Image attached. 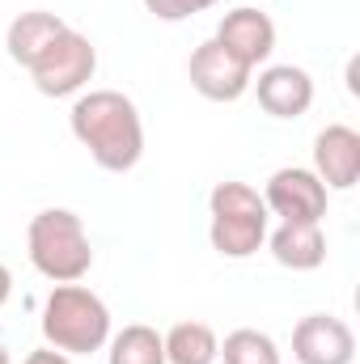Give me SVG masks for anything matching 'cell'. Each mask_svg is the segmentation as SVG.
Segmentation results:
<instances>
[{
	"mask_svg": "<svg viewBox=\"0 0 360 364\" xmlns=\"http://www.w3.org/2000/svg\"><path fill=\"white\" fill-rule=\"evenodd\" d=\"M0 364H9V348L4 343H0Z\"/></svg>",
	"mask_w": 360,
	"mask_h": 364,
	"instance_id": "cell-20",
	"label": "cell"
},
{
	"mask_svg": "<svg viewBox=\"0 0 360 364\" xmlns=\"http://www.w3.org/2000/svg\"><path fill=\"white\" fill-rule=\"evenodd\" d=\"M314 174L322 186L335 191H352L360 178V136L344 123H331L327 132H318L314 140Z\"/></svg>",
	"mask_w": 360,
	"mask_h": 364,
	"instance_id": "cell-10",
	"label": "cell"
},
{
	"mask_svg": "<svg viewBox=\"0 0 360 364\" xmlns=\"http://www.w3.org/2000/svg\"><path fill=\"white\" fill-rule=\"evenodd\" d=\"M110 364H166V343L153 326H123L110 339Z\"/></svg>",
	"mask_w": 360,
	"mask_h": 364,
	"instance_id": "cell-15",
	"label": "cell"
},
{
	"mask_svg": "<svg viewBox=\"0 0 360 364\" xmlns=\"http://www.w3.org/2000/svg\"><path fill=\"white\" fill-rule=\"evenodd\" d=\"M73 136L90 149V157L110 170V174H123L140 161L144 153V123H140V110L127 93L119 90H90L77 97L73 106Z\"/></svg>",
	"mask_w": 360,
	"mask_h": 364,
	"instance_id": "cell-1",
	"label": "cell"
},
{
	"mask_svg": "<svg viewBox=\"0 0 360 364\" xmlns=\"http://www.w3.org/2000/svg\"><path fill=\"white\" fill-rule=\"evenodd\" d=\"M9 288H13V279H9V267L0 263V305L9 301Z\"/></svg>",
	"mask_w": 360,
	"mask_h": 364,
	"instance_id": "cell-19",
	"label": "cell"
},
{
	"mask_svg": "<svg viewBox=\"0 0 360 364\" xmlns=\"http://www.w3.org/2000/svg\"><path fill=\"white\" fill-rule=\"evenodd\" d=\"M216 356H221L225 364H280L275 343H271L263 331H250V326L225 335V343L216 348Z\"/></svg>",
	"mask_w": 360,
	"mask_h": 364,
	"instance_id": "cell-16",
	"label": "cell"
},
{
	"mask_svg": "<svg viewBox=\"0 0 360 364\" xmlns=\"http://www.w3.org/2000/svg\"><path fill=\"white\" fill-rule=\"evenodd\" d=\"M271 255L280 267H292V272H314L322 267L327 259V237L318 225H305V220H284L275 233H271Z\"/></svg>",
	"mask_w": 360,
	"mask_h": 364,
	"instance_id": "cell-13",
	"label": "cell"
},
{
	"mask_svg": "<svg viewBox=\"0 0 360 364\" xmlns=\"http://www.w3.org/2000/svg\"><path fill=\"white\" fill-rule=\"evenodd\" d=\"M186 73H191V85L203 93V97H212V102H238L242 93L250 90V73H255V68H246V64H242L238 55H229L216 38H208V43H199V47L191 51Z\"/></svg>",
	"mask_w": 360,
	"mask_h": 364,
	"instance_id": "cell-6",
	"label": "cell"
},
{
	"mask_svg": "<svg viewBox=\"0 0 360 364\" xmlns=\"http://www.w3.org/2000/svg\"><path fill=\"white\" fill-rule=\"evenodd\" d=\"M26 246H30V263L47 275V279H55V284H77L93 267V250H90V237H85V225L68 208L38 212L30 220Z\"/></svg>",
	"mask_w": 360,
	"mask_h": 364,
	"instance_id": "cell-3",
	"label": "cell"
},
{
	"mask_svg": "<svg viewBox=\"0 0 360 364\" xmlns=\"http://www.w3.org/2000/svg\"><path fill=\"white\" fill-rule=\"evenodd\" d=\"M166 343V364H212L216 360V331L208 322H179L170 326Z\"/></svg>",
	"mask_w": 360,
	"mask_h": 364,
	"instance_id": "cell-14",
	"label": "cell"
},
{
	"mask_svg": "<svg viewBox=\"0 0 360 364\" xmlns=\"http://www.w3.org/2000/svg\"><path fill=\"white\" fill-rule=\"evenodd\" d=\"M292 356L301 364H352L356 356V335L344 318L331 314H309L292 331Z\"/></svg>",
	"mask_w": 360,
	"mask_h": 364,
	"instance_id": "cell-8",
	"label": "cell"
},
{
	"mask_svg": "<svg viewBox=\"0 0 360 364\" xmlns=\"http://www.w3.org/2000/svg\"><path fill=\"white\" fill-rule=\"evenodd\" d=\"M26 364H73L64 352H55V348H43V352H30Z\"/></svg>",
	"mask_w": 360,
	"mask_h": 364,
	"instance_id": "cell-18",
	"label": "cell"
},
{
	"mask_svg": "<svg viewBox=\"0 0 360 364\" xmlns=\"http://www.w3.org/2000/svg\"><path fill=\"white\" fill-rule=\"evenodd\" d=\"M216 43H221L229 55H238L246 68H259L271 51H275V26H271L268 13L242 4V9H233V13L221 17V26H216Z\"/></svg>",
	"mask_w": 360,
	"mask_h": 364,
	"instance_id": "cell-9",
	"label": "cell"
},
{
	"mask_svg": "<svg viewBox=\"0 0 360 364\" xmlns=\"http://www.w3.org/2000/svg\"><path fill=\"white\" fill-rule=\"evenodd\" d=\"M68 26L55 17V13H43V9H30V13H21V17H13L9 21V34H4V47H9V55L21 64V68H30L60 34H64Z\"/></svg>",
	"mask_w": 360,
	"mask_h": 364,
	"instance_id": "cell-12",
	"label": "cell"
},
{
	"mask_svg": "<svg viewBox=\"0 0 360 364\" xmlns=\"http://www.w3.org/2000/svg\"><path fill=\"white\" fill-rule=\"evenodd\" d=\"M97 68V51L85 34H77L73 26L30 64V77H34V90L47 93V97H68L77 93Z\"/></svg>",
	"mask_w": 360,
	"mask_h": 364,
	"instance_id": "cell-5",
	"label": "cell"
},
{
	"mask_svg": "<svg viewBox=\"0 0 360 364\" xmlns=\"http://www.w3.org/2000/svg\"><path fill=\"white\" fill-rule=\"evenodd\" d=\"M268 212L284 216V220H305V225H318L327 216V186L314 170H275L268 178V195H263Z\"/></svg>",
	"mask_w": 360,
	"mask_h": 364,
	"instance_id": "cell-7",
	"label": "cell"
},
{
	"mask_svg": "<svg viewBox=\"0 0 360 364\" xmlns=\"http://www.w3.org/2000/svg\"><path fill=\"white\" fill-rule=\"evenodd\" d=\"M43 339L64 356H90L110 339V309L90 288L60 284L43 305Z\"/></svg>",
	"mask_w": 360,
	"mask_h": 364,
	"instance_id": "cell-2",
	"label": "cell"
},
{
	"mask_svg": "<svg viewBox=\"0 0 360 364\" xmlns=\"http://www.w3.org/2000/svg\"><path fill=\"white\" fill-rule=\"evenodd\" d=\"M216 0H144V9L162 21H182V17H195L203 9H212Z\"/></svg>",
	"mask_w": 360,
	"mask_h": 364,
	"instance_id": "cell-17",
	"label": "cell"
},
{
	"mask_svg": "<svg viewBox=\"0 0 360 364\" xmlns=\"http://www.w3.org/2000/svg\"><path fill=\"white\" fill-rule=\"evenodd\" d=\"M212 246L225 259H250L268 242V203L246 182H216L212 191Z\"/></svg>",
	"mask_w": 360,
	"mask_h": 364,
	"instance_id": "cell-4",
	"label": "cell"
},
{
	"mask_svg": "<svg viewBox=\"0 0 360 364\" xmlns=\"http://www.w3.org/2000/svg\"><path fill=\"white\" fill-rule=\"evenodd\" d=\"M255 90H259V106H263L268 114H275V119H297V114H305L309 102H314V81H309V73H305V68H292V64H275L268 73H259Z\"/></svg>",
	"mask_w": 360,
	"mask_h": 364,
	"instance_id": "cell-11",
	"label": "cell"
}]
</instances>
